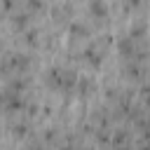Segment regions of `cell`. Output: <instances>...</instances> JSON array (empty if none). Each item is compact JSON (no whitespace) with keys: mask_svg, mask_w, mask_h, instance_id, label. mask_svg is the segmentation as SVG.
Returning a JSON list of instances; mask_svg holds the SVG:
<instances>
[{"mask_svg":"<svg viewBox=\"0 0 150 150\" xmlns=\"http://www.w3.org/2000/svg\"><path fill=\"white\" fill-rule=\"evenodd\" d=\"M89 9H91V14H94L96 19H105V5H103L101 0H91V2H89Z\"/></svg>","mask_w":150,"mask_h":150,"instance_id":"6da1fadb","label":"cell"},{"mask_svg":"<svg viewBox=\"0 0 150 150\" xmlns=\"http://www.w3.org/2000/svg\"><path fill=\"white\" fill-rule=\"evenodd\" d=\"M70 30H73V35H80V38L87 35V26H84V23H73Z\"/></svg>","mask_w":150,"mask_h":150,"instance_id":"7a4b0ae2","label":"cell"},{"mask_svg":"<svg viewBox=\"0 0 150 150\" xmlns=\"http://www.w3.org/2000/svg\"><path fill=\"white\" fill-rule=\"evenodd\" d=\"M26 19H28L26 14H16V16H14V26H19V28H23V26H26Z\"/></svg>","mask_w":150,"mask_h":150,"instance_id":"3957f363","label":"cell"},{"mask_svg":"<svg viewBox=\"0 0 150 150\" xmlns=\"http://www.w3.org/2000/svg\"><path fill=\"white\" fill-rule=\"evenodd\" d=\"M28 9H42V0H28Z\"/></svg>","mask_w":150,"mask_h":150,"instance_id":"277c9868","label":"cell"},{"mask_svg":"<svg viewBox=\"0 0 150 150\" xmlns=\"http://www.w3.org/2000/svg\"><path fill=\"white\" fill-rule=\"evenodd\" d=\"M138 5H141V0H124V7L127 9H136Z\"/></svg>","mask_w":150,"mask_h":150,"instance_id":"5b68a950","label":"cell"}]
</instances>
